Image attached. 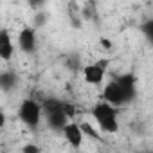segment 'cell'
Here are the masks:
<instances>
[{"mask_svg":"<svg viewBox=\"0 0 153 153\" xmlns=\"http://www.w3.org/2000/svg\"><path fill=\"white\" fill-rule=\"evenodd\" d=\"M117 83L123 87L126 97H128V103H131L135 97H137V76L133 72H124L121 76H117Z\"/></svg>","mask_w":153,"mask_h":153,"instance_id":"cell-7","label":"cell"},{"mask_svg":"<svg viewBox=\"0 0 153 153\" xmlns=\"http://www.w3.org/2000/svg\"><path fill=\"white\" fill-rule=\"evenodd\" d=\"M18 119L31 130L38 128V124L43 119V112H42V105L31 97L24 99L18 106Z\"/></svg>","mask_w":153,"mask_h":153,"instance_id":"cell-3","label":"cell"},{"mask_svg":"<svg viewBox=\"0 0 153 153\" xmlns=\"http://www.w3.org/2000/svg\"><path fill=\"white\" fill-rule=\"evenodd\" d=\"M67 65H68V68H72V70H78V68H81V65L78 63V58H76V56H72V58H67Z\"/></svg>","mask_w":153,"mask_h":153,"instance_id":"cell-14","label":"cell"},{"mask_svg":"<svg viewBox=\"0 0 153 153\" xmlns=\"http://www.w3.org/2000/svg\"><path fill=\"white\" fill-rule=\"evenodd\" d=\"M27 2H29V6L31 7H34V9H40L45 2H47V0H27Z\"/></svg>","mask_w":153,"mask_h":153,"instance_id":"cell-16","label":"cell"},{"mask_svg":"<svg viewBox=\"0 0 153 153\" xmlns=\"http://www.w3.org/2000/svg\"><path fill=\"white\" fill-rule=\"evenodd\" d=\"M101 45H103V47H105V49H108V51H110V49H112V42H108V40H106V38H101Z\"/></svg>","mask_w":153,"mask_h":153,"instance_id":"cell-19","label":"cell"},{"mask_svg":"<svg viewBox=\"0 0 153 153\" xmlns=\"http://www.w3.org/2000/svg\"><path fill=\"white\" fill-rule=\"evenodd\" d=\"M15 56V43L7 29H0V59L9 61Z\"/></svg>","mask_w":153,"mask_h":153,"instance_id":"cell-9","label":"cell"},{"mask_svg":"<svg viewBox=\"0 0 153 153\" xmlns=\"http://www.w3.org/2000/svg\"><path fill=\"white\" fill-rule=\"evenodd\" d=\"M79 128H81V131H83V135H87V137H90V139H96V140H101V133L90 124V123H79Z\"/></svg>","mask_w":153,"mask_h":153,"instance_id":"cell-11","label":"cell"},{"mask_svg":"<svg viewBox=\"0 0 153 153\" xmlns=\"http://www.w3.org/2000/svg\"><path fill=\"white\" fill-rule=\"evenodd\" d=\"M22 149H24V153H38V151H40V148H38V146H33V144L24 146Z\"/></svg>","mask_w":153,"mask_h":153,"instance_id":"cell-17","label":"cell"},{"mask_svg":"<svg viewBox=\"0 0 153 153\" xmlns=\"http://www.w3.org/2000/svg\"><path fill=\"white\" fill-rule=\"evenodd\" d=\"M6 121H7V117H6V114L0 110V131H2V128L6 126Z\"/></svg>","mask_w":153,"mask_h":153,"instance_id":"cell-18","label":"cell"},{"mask_svg":"<svg viewBox=\"0 0 153 153\" xmlns=\"http://www.w3.org/2000/svg\"><path fill=\"white\" fill-rule=\"evenodd\" d=\"M42 112L47 121V126L54 131H61L63 126L70 121L63 110V101L58 97H45L42 103Z\"/></svg>","mask_w":153,"mask_h":153,"instance_id":"cell-1","label":"cell"},{"mask_svg":"<svg viewBox=\"0 0 153 153\" xmlns=\"http://www.w3.org/2000/svg\"><path fill=\"white\" fill-rule=\"evenodd\" d=\"M103 101L114 105V106H123L128 105V97L123 90V87L117 83V79L114 78L110 83H106V87L103 88Z\"/></svg>","mask_w":153,"mask_h":153,"instance_id":"cell-5","label":"cell"},{"mask_svg":"<svg viewBox=\"0 0 153 153\" xmlns=\"http://www.w3.org/2000/svg\"><path fill=\"white\" fill-rule=\"evenodd\" d=\"M45 20H47V15L40 11V13L36 15V18H34V25H38V27H42V25H45Z\"/></svg>","mask_w":153,"mask_h":153,"instance_id":"cell-15","label":"cell"},{"mask_svg":"<svg viewBox=\"0 0 153 153\" xmlns=\"http://www.w3.org/2000/svg\"><path fill=\"white\" fill-rule=\"evenodd\" d=\"M110 65V59L103 58V59H96L85 67H81V74H83V79L87 85H94V87H99L106 76V68Z\"/></svg>","mask_w":153,"mask_h":153,"instance_id":"cell-4","label":"cell"},{"mask_svg":"<svg viewBox=\"0 0 153 153\" xmlns=\"http://www.w3.org/2000/svg\"><path fill=\"white\" fill-rule=\"evenodd\" d=\"M18 85V76L15 70H2L0 72V90L2 92H13Z\"/></svg>","mask_w":153,"mask_h":153,"instance_id":"cell-10","label":"cell"},{"mask_svg":"<svg viewBox=\"0 0 153 153\" xmlns=\"http://www.w3.org/2000/svg\"><path fill=\"white\" fill-rule=\"evenodd\" d=\"M61 133H63V137L67 139V142H68L74 149H79V148H81L85 135H83V131H81V128H79V123L68 121V123L63 126Z\"/></svg>","mask_w":153,"mask_h":153,"instance_id":"cell-6","label":"cell"},{"mask_svg":"<svg viewBox=\"0 0 153 153\" xmlns=\"http://www.w3.org/2000/svg\"><path fill=\"white\" fill-rule=\"evenodd\" d=\"M63 110H65V114H67L68 119H72L76 115V105H72L70 101H63Z\"/></svg>","mask_w":153,"mask_h":153,"instance_id":"cell-13","label":"cell"},{"mask_svg":"<svg viewBox=\"0 0 153 153\" xmlns=\"http://www.w3.org/2000/svg\"><path fill=\"white\" fill-rule=\"evenodd\" d=\"M140 31L146 34V38H148V40H151V38H153V22H151V20L144 22V24L140 25Z\"/></svg>","mask_w":153,"mask_h":153,"instance_id":"cell-12","label":"cell"},{"mask_svg":"<svg viewBox=\"0 0 153 153\" xmlns=\"http://www.w3.org/2000/svg\"><path fill=\"white\" fill-rule=\"evenodd\" d=\"M92 117L97 123V128L105 133H117L119 130V121H117V106L99 101L92 106Z\"/></svg>","mask_w":153,"mask_h":153,"instance_id":"cell-2","label":"cell"},{"mask_svg":"<svg viewBox=\"0 0 153 153\" xmlns=\"http://www.w3.org/2000/svg\"><path fill=\"white\" fill-rule=\"evenodd\" d=\"M18 47L27 54L36 51V31H34V27H24L18 33Z\"/></svg>","mask_w":153,"mask_h":153,"instance_id":"cell-8","label":"cell"}]
</instances>
